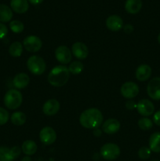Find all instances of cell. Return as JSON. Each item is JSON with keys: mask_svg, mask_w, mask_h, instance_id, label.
Returning <instances> with one entry per match:
<instances>
[{"mask_svg": "<svg viewBox=\"0 0 160 161\" xmlns=\"http://www.w3.org/2000/svg\"><path fill=\"white\" fill-rule=\"evenodd\" d=\"M67 69H68V71L70 73L73 74V75H78V74H80L83 71L84 65L80 61H75L69 64Z\"/></svg>", "mask_w": 160, "mask_h": 161, "instance_id": "d4e9b609", "label": "cell"}, {"mask_svg": "<svg viewBox=\"0 0 160 161\" xmlns=\"http://www.w3.org/2000/svg\"><path fill=\"white\" fill-rule=\"evenodd\" d=\"M152 161H160V160H152Z\"/></svg>", "mask_w": 160, "mask_h": 161, "instance_id": "ab89813d", "label": "cell"}, {"mask_svg": "<svg viewBox=\"0 0 160 161\" xmlns=\"http://www.w3.org/2000/svg\"><path fill=\"white\" fill-rule=\"evenodd\" d=\"M4 104L9 109L14 110L18 108L23 102L22 94L17 89H11L4 96Z\"/></svg>", "mask_w": 160, "mask_h": 161, "instance_id": "3957f363", "label": "cell"}, {"mask_svg": "<svg viewBox=\"0 0 160 161\" xmlns=\"http://www.w3.org/2000/svg\"><path fill=\"white\" fill-rule=\"evenodd\" d=\"M149 149L154 153H160V132H155L150 136Z\"/></svg>", "mask_w": 160, "mask_h": 161, "instance_id": "ffe728a7", "label": "cell"}, {"mask_svg": "<svg viewBox=\"0 0 160 161\" xmlns=\"http://www.w3.org/2000/svg\"><path fill=\"white\" fill-rule=\"evenodd\" d=\"M141 0H126L125 3V9L127 13L131 14H136L140 12L142 8Z\"/></svg>", "mask_w": 160, "mask_h": 161, "instance_id": "d6986e66", "label": "cell"}, {"mask_svg": "<svg viewBox=\"0 0 160 161\" xmlns=\"http://www.w3.org/2000/svg\"><path fill=\"white\" fill-rule=\"evenodd\" d=\"M10 149L11 153H12L13 157L14 160L17 159V157L20 155V153H21V149H20V147H18V146H13V147L11 148Z\"/></svg>", "mask_w": 160, "mask_h": 161, "instance_id": "4dcf8cb0", "label": "cell"}, {"mask_svg": "<svg viewBox=\"0 0 160 161\" xmlns=\"http://www.w3.org/2000/svg\"><path fill=\"white\" fill-rule=\"evenodd\" d=\"M72 53L78 59L84 60L89 54V50L85 43L82 42H76L72 45Z\"/></svg>", "mask_w": 160, "mask_h": 161, "instance_id": "7c38bea8", "label": "cell"}, {"mask_svg": "<svg viewBox=\"0 0 160 161\" xmlns=\"http://www.w3.org/2000/svg\"><path fill=\"white\" fill-rule=\"evenodd\" d=\"M125 107H126L127 109L129 110H133L135 108H136V104L133 102V100H128L125 102Z\"/></svg>", "mask_w": 160, "mask_h": 161, "instance_id": "d6a6232c", "label": "cell"}, {"mask_svg": "<svg viewBox=\"0 0 160 161\" xmlns=\"http://www.w3.org/2000/svg\"><path fill=\"white\" fill-rule=\"evenodd\" d=\"M9 28H10L11 31L14 33H21L22 31L24 29V25L22 23L20 20H14L9 23Z\"/></svg>", "mask_w": 160, "mask_h": 161, "instance_id": "83f0119b", "label": "cell"}, {"mask_svg": "<svg viewBox=\"0 0 160 161\" xmlns=\"http://www.w3.org/2000/svg\"><path fill=\"white\" fill-rule=\"evenodd\" d=\"M11 122L15 126H21L26 122V115L20 111L15 112L11 115Z\"/></svg>", "mask_w": 160, "mask_h": 161, "instance_id": "cb8c5ba5", "label": "cell"}, {"mask_svg": "<svg viewBox=\"0 0 160 161\" xmlns=\"http://www.w3.org/2000/svg\"><path fill=\"white\" fill-rule=\"evenodd\" d=\"M153 122L156 125L160 126V110L157 111L153 116Z\"/></svg>", "mask_w": 160, "mask_h": 161, "instance_id": "836d02e7", "label": "cell"}, {"mask_svg": "<svg viewBox=\"0 0 160 161\" xmlns=\"http://www.w3.org/2000/svg\"><path fill=\"white\" fill-rule=\"evenodd\" d=\"M9 53L13 58H19L23 53V44L20 42H13L9 47Z\"/></svg>", "mask_w": 160, "mask_h": 161, "instance_id": "603a6c76", "label": "cell"}, {"mask_svg": "<svg viewBox=\"0 0 160 161\" xmlns=\"http://www.w3.org/2000/svg\"><path fill=\"white\" fill-rule=\"evenodd\" d=\"M151 153H152V151L149 149L148 147H146V146H143L141 149L138 150V157L141 159V160H147V159L150 157Z\"/></svg>", "mask_w": 160, "mask_h": 161, "instance_id": "f1b7e54d", "label": "cell"}, {"mask_svg": "<svg viewBox=\"0 0 160 161\" xmlns=\"http://www.w3.org/2000/svg\"><path fill=\"white\" fill-rule=\"evenodd\" d=\"M9 119V114L7 110L0 107V125H4Z\"/></svg>", "mask_w": 160, "mask_h": 161, "instance_id": "f546056e", "label": "cell"}, {"mask_svg": "<svg viewBox=\"0 0 160 161\" xmlns=\"http://www.w3.org/2000/svg\"><path fill=\"white\" fill-rule=\"evenodd\" d=\"M103 115L101 112L96 108H90L85 110L79 116V123L86 129L98 128L103 123Z\"/></svg>", "mask_w": 160, "mask_h": 161, "instance_id": "6da1fadb", "label": "cell"}, {"mask_svg": "<svg viewBox=\"0 0 160 161\" xmlns=\"http://www.w3.org/2000/svg\"><path fill=\"white\" fill-rule=\"evenodd\" d=\"M158 43L160 44V33L158 34Z\"/></svg>", "mask_w": 160, "mask_h": 161, "instance_id": "f35d334b", "label": "cell"}, {"mask_svg": "<svg viewBox=\"0 0 160 161\" xmlns=\"http://www.w3.org/2000/svg\"><path fill=\"white\" fill-rule=\"evenodd\" d=\"M13 17V11L10 8L5 4H0V21L9 22Z\"/></svg>", "mask_w": 160, "mask_h": 161, "instance_id": "7402d4cb", "label": "cell"}, {"mask_svg": "<svg viewBox=\"0 0 160 161\" xmlns=\"http://www.w3.org/2000/svg\"><path fill=\"white\" fill-rule=\"evenodd\" d=\"M152 68L148 64H141L138 66L135 72L136 79L140 82L147 81L152 75Z\"/></svg>", "mask_w": 160, "mask_h": 161, "instance_id": "9a60e30c", "label": "cell"}, {"mask_svg": "<svg viewBox=\"0 0 160 161\" xmlns=\"http://www.w3.org/2000/svg\"><path fill=\"white\" fill-rule=\"evenodd\" d=\"M21 161H31V157H28V156H27V157H24L23 159H22Z\"/></svg>", "mask_w": 160, "mask_h": 161, "instance_id": "74e56055", "label": "cell"}, {"mask_svg": "<svg viewBox=\"0 0 160 161\" xmlns=\"http://www.w3.org/2000/svg\"><path fill=\"white\" fill-rule=\"evenodd\" d=\"M27 66L30 72L35 75H40L46 69V64L43 58L37 55H32L27 61Z\"/></svg>", "mask_w": 160, "mask_h": 161, "instance_id": "277c9868", "label": "cell"}, {"mask_svg": "<svg viewBox=\"0 0 160 161\" xmlns=\"http://www.w3.org/2000/svg\"><path fill=\"white\" fill-rule=\"evenodd\" d=\"M11 149L6 146H0V161H13V160Z\"/></svg>", "mask_w": 160, "mask_h": 161, "instance_id": "484cf974", "label": "cell"}, {"mask_svg": "<svg viewBox=\"0 0 160 161\" xmlns=\"http://www.w3.org/2000/svg\"><path fill=\"white\" fill-rule=\"evenodd\" d=\"M28 1L33 5H39V4H41V3L43 2V0H28Z\"/></svg>", "mask_w": 160, "mask_h": 161, "instance_id": "8d00e7d4", "label": "cell"}, {"mask_svg": "<svg viewBox=\"0 0 160 161\" xmlns=\"http://www.w3.org/2000/svg\"><path fill=\"white\" fill-rule=\"evenodd\" d=\"M106 26L112 31H118L123 28V20L119 16L111 15L106 20Z\"/></svg>", "mask_w": 160, "mask_h": 161, "instance_id": "2e32d148", "label": "cell"}, {"mask_svg": "<svg viewBox=\"0 0 160 161\" xmlns=\"http://www.w3.org/2000/svg\"><path fill=\"white\" fill-rule=\"evenodd\" d=\"M70 72L65 65H56L50 70L48 75V82L55 87H61L67 83Z\"/></svg>", "mask_w": 160, "mask_h": 161, "instance_id": "7a4b0ae2", "label": "cell"}, {"mask_svg": "<svg viewBox=\"0 0 160 161\" xmlns=\"http://www.w3.org/2000/svg\"><path fill=\"white\" fill-rule=\"evenodd\" d=\"M120 123L118 119L114 118H110L105 120L102 125V130L104 133L108 135H113L117 133L120 129Z\"/></svg>", "mask_w": 160, "mask_h": 161, "instance_id": "4fadbf2b", "label": "cell"}, {"mask_svg": "<svg viewBox=\"0 0 160 161\" xmlns=\"http://www.w3.org/2000/svg\"><path fill=\"white\" fill-rule=\"evenodd\" d=\"M136 108L137 109L139 114L143 116H145V117L151 116L155 112L154 104L147 99H142V100L139 101L138 103L136 104Z\"/></svg>", "mask_w": 160, "mask_h": 161, "instance_id": "8fae6325", "label": "cell"}, {"mask_svg": "<svg viewBox=\"0 0 160 161\" xmlns=\"http://www.w3.org/2000/svg\"><path fill=\"white\" fill-rule=\"evenodd\" d=\"M100 155L107 160H114L120 155V148L115 143H107L100 148Z\"/></svg>", "mask_w": 160, "mask_h": 161, "instance_id": "5b68a950", "label": "cell"}, {"mask_svg": "<svg viewBox=\"0 0 160 161\" xmlns=\"http://www.w3.org/2000/svg\"><path fill=\"white\" fill-rule=\"evenodd\" d=\"M122 97L127 99H132L136 97L139 94V87L137 84L133 82H125L122 85L120 89Z\"/></svg>", "mask_w": 160, "mask_h": 161, "instance_id": "ba28073f", "label": "cell"}, {"mask_svg": "<svg viewBox=\"0 0 160 161\" xmlns=\"http://www.w3.org/2000/svg\"><path fill=\"white\" fill-rule=\"evenodd\" d=\"M60 110V103L56 99H50L44 103L42 112L46 116L56 115Z\"/></svg>", "mask_w": 160, "mask_h": 161, "instance_id": "5bb4252c", "label": "cell"}, {"mask_svg": "<svg viewBox=\"0 0 160 161\" xmlns=\"http://www.w3.org/2000/svg\"><path fill=\"white\" fill-rule=\"evenodd\" d=\"M23 47L28 52L35 53L39 51L42 47V42L38 36H28L23 40Z\"/></svg>", "mask_w": 160, "mask_h": 161, "instance_id": "8992f818", "label": "cell"}, {"mask_svg": "<svg viewBox=\"0 0 160 161\" xmlns=\"http://www.w3.org/2000/svg\"><path fill=\"white\" fill-rule=\"evenodd\" d=\"M11 9L17 14H24L29 8L28 0H11Z\"/></svg>", "mask_w": 160, "mask_h": 161, "instance_id": "ac0fdd59", "label": "cell"}, {"mask_svg": "<svg viewBox=\"0 0 160 161\" xmlns=\"http://www.w3.org/2000/svg\"><path fill=\"white\" fill-rule=\"evenodd\" d=\"M138 127L142 130H148L153 127V122L147 117H142L138 120Z\"/></svg>", "mask_w": 160, "mask_h": 161, "instance_id": "4316f807", "label": "cell"}, {"mask_svg": "<svg viewBox=\"0 0 160 161\" xmlns=\"http://www.w3.org/2000/svg\"><path fill=\"white\" fill-rule=\"evenodd\" d=\"M93 134L94 136L100 137V136H101V135H102V130H100L99 127H98V128H95V129H93Z\"/></svg>", "mask_w": 160, "mask_h": 161, "instance_id": "d590c367", "label": "cell"}, {"mask_svg": "<svg viewBox=\"0 0 160 161\" xmlns=\"http://www.w3.org/2000/svg\"><path fill=\"white\" fill-rule=\"evenodd\" d=\"M21 150L25 155L32 156L37 151V145L32 140H27L22 144Z\"/></svg>", "mask_w": 160, "mask_h": 161, "instance_id": "44dd1931", "label": "cell"}, {"mask_svg": "<svg viewBox=\"0 0 160 161\" xmlns=\"http://www.w3.org/2000/svg\"><path fill=\"white\" fill-rule=\"evenodd\" d=\"M147 93L153 100H160V77H155L149 81L147 86Z\"/></svg>", "mask_w": 160, "mask_h": 161, "instance_id": "30bf717a", "label": "cell"}, {"mask_svg": "<svg viewBox=\"0 0 160 161\" xmlns=\"http://www.w3.org/2000/svg\"><path fill=\"white\" fill-rule=\"evenodd\" d=\"M39 138L41 142L45 146H50L53 144L56 140V134L54 129L51 127H45L40 130Z\"/></svg>", "mask_w": 160, "mask_h": 161, "instance_id": "9c48e42d", "label": "cell"}, {"mask_svg": "<svg viewBox=\"0 0 160 161\" xmlns=\"http://www.w3.org/2000/svg\"><path fill=\"white\" fill-rule=\"evenodd\" d=\"M8 33V28L4 24L0 23V39H3L6 36Z\"/></svg>", "mask_w": 160, "mask_h": 161, "instance_id": "1f68e13d", "label": "cell"}, {"mask_svg": "<svg viewBox=\"0 0 160 161\" xmlns=\"http://www.w3.org/2000/svg\"><path fill=\"white\" fill-rule=\"evenodd\" d=\"M123 30L124 31H125L126 34H130V33H132L133 31V26L132 25H130V24H127V25H124L123 26Z\"/></svg>", "mask_w": 160, "mask_h": 161, "instance_id": "e575fe53", "label": "cell"}, {"mask_svg": "<svg viewBox=\"0 0 160 161\" xmlns=\"http://www.w3.org/2000/svg\"><path fill=\"white\" fill-rule=\"evenodd\" d=\"M30 83V77L28 76V74L24 73H18L14 76L13 80V84L14 87L17 89H24L27 87Z\"/></svg>", "mask_w": 160, "mask_h": 161, "instance_id": "e0dca14e", "label": "cell"}, {"mask_svg": "<svg viewBox=\"0 0 160 161\" xmlns=\"http://www.w3.org/2000/svg\"><path fill=\"white\" fill-rule=\"evenodd\" d=\"M55 58L61 64H67L72 61V53L66 46H60L55 50Z\"/></svg>", "mask_w": 160, "mask_h": 161, "instance_id": "52a82bcc", "label": "cell"}]
</instances>
